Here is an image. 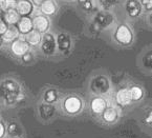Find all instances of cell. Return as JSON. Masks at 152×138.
<instances>
[{"label": "cell", "instance_id": "obj_12", "mask_svg": "<svg viewBox=\"0 0 152 138\" xmlns=\"http://www.w3.org/2000/svg\"><path fill=\"white\" fill-rule=\"evenodd\" d=\"M115 102L121 106H129L131 103L132 99H131V95H130L129 88H122L116 92Z\"/></svg>", "mask_w": 152, "mask_h": 138}, {"label": "cell", "instance_id": "obj_33", "mask_svg": "<svg viewBox=\"0 0 152 138\" xmlns=\"http://www.w3.org/2000/svg\"><path fill=\"white\" fill-rule=\"evenodd\" d=\"M65 1H74V0H65Z\"/></svg>", "mask_w": 152, "mask_h": 138}, {"label": "cell", "instance_id": "obj_14", "mask_svg": "<svg viewBox=\"0 0 152 138\" xmlns=\"http://www.w3.org/2000/svg\"><path fill=\"white\" fill-rule=\"evenodd\" d=\"M15 27H17L18 32L20 35H25L33 30V22H31V16H25L20 17L18 22L16 23Z\"/></svg>", "mask_w": 152, "mask_h": 138}, {"label": "cell", "instance_id": "obj_5", "mask_svg": "<svg viewBox=\"0 0 152 138\" xmlns=\"http://www.w3.org/2000/svg\"><path fill=\"white\" fill-rule=\"evenodd\" d=\"M31 22H33V29L38 31L39 33L43 34V33L47 32L50 27V20L49 17L45 16L43 14H35L31 17Z\"/></svg>", "mask_w": 152, "mask_h": 138}, {"label": "cell", "instance_id": "obj_7", "mask_svg": "<svg viewBox=\"0 0 152 138\" xmlns=\"http://www.w3.org/2000/svg\"><path fill=\"white\" fill-rule=\"evenodd\" d=\"M11 52L15 55L16 57H22L25 53H27L31 49L29 44L24 40L22 35L18 37L17 39H15L14 41L11 42Z\"/></svg>", "mask_w": 152, "mask_h": 138}, {"label": "cell", "instance_id": "obj_32", "mask_svg": "<svg viewBox=\"0 0 152 138\" xmlns=\"http://www.w3.org/2000/svg\"><path fill=\"white\" fill-rule=\"evenodd\" d=\"M1 43H2V38H1V36H0V45H1Z\"/></svg>", "mask_w": 152, "mask_h": 138}, {"label": "cell", "instance_id": "obj_4", "mask_svg": "<svg viewBox=\"0 0 152 138\" xmlns=\"http://www.w3.org/2000/svg\"><path fill=\"white\" fill-rule=\"evenodd\" d=\"M40 50L46 56H53L55 55L57 51L56 46V37L53 33L50 32H45L42 34V38H41L40 42Z\"/></svg>", "mask_w": 152, "mask_h": 138}, {"label": "cell", "instance_id": "obj_1", "mask_svg": "<svg viewBox=\"0 0 152 138\" xmlns=\"http://www.w3.org/2000/svg\"><path fill=\"white\" fill-rule=\"evenodd\" d=\"M113 40L119 45L128 46L131 45L134 41V34L132 29L127 23H119L113 30Z\"/></svg>", "mask_w": 152, "mask_h": 138}, {"label": "cell", "instance_id": "obj_11", "mask_svg": "<svg viewBox=\"0 0 152 138\" xmlns=\"http://www.w3.org/2000/svg\"><path fill=\"white\" fill-rule=\"evenodd\" d=\"M107 106H108V101L103 96H96L90 101V110L96 115H100L106 109Z\"/></svg>", "mask_w": 152, "mask_h": 138}, {"label": "cell", "instance_id": "obj_9", "mask_svg": "<svg viewBox=\"0 0 152 138\" xmlns=\"http://www.w3.org/2000/svg\"><path fill=\"white\" fill-rule=\"evenodd\" d=\"M15 9L18 12L20 17H25L33 15L35 7L31 2V0H17Z\"/></svg>", "mask_w": 152, "mask_h": 138}, {"label": "cell", "instance_id": "obj_28", "mask_svg": "<svg viewBox=\"0 0 152 138\" xmlns=\"http://www.w3.org/2000/svg\"><path fill=\"white\" fill-rule=\"evenodd\" d=\"M5 134V127L3 125V122L0 120V138H2Z\"/></svg>", "mask_w": 152, "mask_h": 138}, {"label": "cell", "instance_id": "obj_27", "mask_svg": "<svg viewBox=\"0 0 152 138\" xmlns=\"http://www.w3.org/2000/svg\"><path fill=\"white\" fill-rule=\"evenodd\" d=\"M45 0H31V2L33 3V5L35 7H39L43 2H44Z\"/></svg>", "mask_w": 152, "mask_h": 138}, {"label": "cell", "instance_id": "obj_19", "mask_svg": "<svg viewBox=\"0 0 152 138\" xmlns=\"http://www.w3.org/2000/svg\"><path fill=\"white\" fill-rule=\"evenodd\" d=\"M19 36H20V34H19L17 27L15 25H9L7 30L1 36V38H2V41H4V42H12V41L18 38Z\"/></svg>", "mask_w": 152, "mask_h": 138}, {"label": "cell", "instance_id": "obj_21", "mask_svg": "<svg viewBox=\"0 0 152 138\" xmlns=\"http://www.w3.org/2000/svg\"><path fill=\"white\" fill-rule=\"evenodd\" d=\"M98 5L104 11H110L119 2V0H96Z\"/></svg>", "mask_w": 152, "mask_h": 138}, {"label": "cell", "instance_id": "obj_22", "mask_svg": "<svg viewBox=\"0 0 152 138\" xmlns=\"http://www.w3.org/2000/svg\"><path fill=\"white\" fill-rule=\"evenodd\" d=\"M79 4L84 11L88 12L94 7V0H78Z\"/></svg>", "mask_w": 152, "mask_h": 138}, {"label": "cell", "instance_id": "obj_13", "mask_svg": "<svg viewBox=\"0 0 152 138\" xmlns=\"http://www.w3.org/2000/svg\"><path fill=\"white\" fill-rule=\"evenodd\" d=\"M38 9L41 14L49 17V16H53V15H55V14L57 13V11H58V5H57V2L55 0H45L44 2H43Z\"/></svg>", "mask_w": 152, "mask_h": 138}, {"label": "cell", "instance_id": "obj_17", "mask_svg": "<svg viewBox=\"0 0 152 138\" xmlns=\"http://www.w3.org/2000/svg\"><path fill=\"white\" fill-rule=\"evenodd\" d=\"M3 20L7 23V25H15L20 19V15L16 9H11L7 11H3Z\"/></svg>", "mask_w": 152, "mask_h": 138}, {"label": "cell", "instance_id": "obj_29", "mask_svg": "<svg viewBox=\"0 0 152 138\" xmlns=\"http://www.w3.org/2000/svg\"><path fill=\"white\" fill-rule=\"evenodd\" d=\"M146 121L149 122V125H150V123H151V112H150V113H149V116H148V117H147V119H146Z\"/></svg>", "mask_w": 152, "mask_h": 138}, {"label": "cell", "instance_id": "obj_26", "mask_svg": "<svg viewBox=\"0 0 152 138\" xmlns=\"http://www.w3.org/2000/svg\"><path fill=\"white\" fill-rule=\"evenodd\" d=\"M7 23L3 20L2 18H0V36H2L3 34L5 33V31L7 30Z\"/></svg>", "mask_w": 152, "mask_h": 138}, {"label": "cell", "instance_id": "obj_30", "mask_svg": "<svg viewBox=\"0 0 152 138\" xmlns=\"http://www.w3.org/2000/svg\"><path fill=\"white\" fill-rule=\"evenodd\" d=\"M3 5H4V0H0V7L3 9Z\"/></svg>", "mask_w": 152, "mask_h": 138}, {"label": "cell", "instance_id": "obj_23", "mask_svg": "<svg viewBox=\"0 0 152 138\" xmlns=\"http://www.w3.org/2000/svg\"><path fill=\"white\" fill-rule=\"evenodd\" d=\"M140 3L142 5L143 11L147 12V13H151L152 11V0H139Z\"/></svg>", "mask_w": 152, "mask_h": 138}, {"label": "cell", "instance_id": "obj_10", "mask_svg": "<svg viewBox=\"0 0 152 138\" xmlns=\"http://www.w3.org/2000/svg\"><path fill=\"white\" fill-rule=\"evenodd\" d=\"M100 115L104 122H106V123H114L116 120L119 119L120 113H119V110L116 109L115 106H107L106 109Z\"/></svg>", "mask_w": 152, "mask_h": 138}, {"label": "cell", "instance_id": "obj_18", "mask_svg": "<svg viewBox=\"0 0 152 138\" xmlns=\"http://www.w3.org/2000/svg\"><path fill=\"white\" fill-rule=\"evenodd\" d=\"M42 99L44 103H48V104H54L58 101L59 99V93L56 89H46L44 91V93L42 95Z\"/></svg>", "mask_w": 152, "mask_h": 138}, {"label": "cell", "instance_id": "obj_2", "mask_svg": "<svg viewBox=\"0 0 152 138\" xmlns=\"http://www.w3.org/2000/svg\"><path fill=\"white\" fill-rule=\"evenodd\" d=\"M0 93L7 103L11 104L16 101H19L22 97L20 86L13 80H7L0 86Z\"/></svg>", "mask_w": 152, "mask_h": 138}, {"label": "cell", "instance_id": "obj_20", "mask_svg": "<svg viewBox=\"0 0 152 138\" xmlns=\"http://www.w3.org/2000/svg\"><path fill=\"white\" fill-rule=\"evenodd\" d=\"M132 101H140L144 96V91L140 86H131L129 88Z\"/></svg>", "mask_w": 152, "mask_h": 138}, {"label": "cell", "instance_id": "obj_8", "mask_svg": "<svg viewBox=\"0 0 152 138\" xmlns=\"http://www.w3.org/2000/svg\"><path fill=\"white\" fill-rule=\"evenodd\" d=\"M72 38L68 34L64 32L59 33L56 36V46L57 51L60 53H66L72 49Z\"/></svg>", "mask_w": 152, "mask_h": 138}, {"label": "cell", "instance_id": "obj_3", "mask_svg": "<svg viewBox=\"0 0 152 138\" xmlns=\"http://www.w3.org/2000/svg\"><path fill=\"white\" fill-rule=\"evenodd\" d=\"M83 100L77 95H68L64 97L61 102L63 111L67 115H77L83 110Z\"/></svg>", "mask_w": 152, "mask_h": 138}, {"label": "cell", "instance_id": "obj_16", "mask_svg": "<svg viewBox=\"0 0 152 138\" xmlns=\"http://www.w3.org/2000/svg\"><path fill=\"white\" fill-rule=\"evenodd\" d=\"M24 40L29 44V46H38L41 42V38H42V34L39 33L36 30H31L27 34L22 35Z\"/></svg>", "mask_w": 152, "mask_h": 138}, {"label": "cell", "instance_id": "obj_6", "mask_svg": "<svg viewBox=\"0 0 152 138\" xmlns=\"http://www.w3.org/2000/svg\"><path fill=\"white\" fill-rule=\"evenodd\" d=\"M124 10L127 16L131 19H137L143 14V9L139 0H126L124 3Z\"/></svg>", "mask_w": 152, "mask_h": 138}, {"label": "cell", "instance_id": "obj_25", "mask_svg": "<svg viewBox=\"0 0 152 138\" xmlns=\"http://www.w3.org/2000/svg\"><path fill=\"white\" fill-rule=\"evenodd\" d=\"M18 129V125H16V123H14V122H12V123H10L9 127H7V132H9L10 135H17V132H16V130Z\"/></svg>", "mask_w": 152, "mask_h": 138}, {"label": "cell", "instance_id": "obj_31", "mask_svg": "<svg viewBox=\"0 0 152 138\" xmlns=\"http://www.w3.org/2000/svg\"><path fill=\"white\" fill-rule=\"evenodd\" d=\"M2 14H3V10L1 9V7H0V18L2 17Z\"/></svg>", "mask_w": 152, "mask_h": 138}, {"label": "cell", "instance_id": "obj_24", "mask_svg": "<svg viewBox=\"0 0 152 138\" xmlns=\"http://www.w3.org/2000/svg\"><path fill=\"white\" fill-rule=\"evenodd\" d=\"M16 2L17 0H4V5H3V11H7V10L15 9Z\"/></svg>", "mask_w": 152, "mask_h": 138}, {"label": "cell", "instance_id": "obj_15", "mask_svg": "<svg viewBox=\"0 0 152 138\" xmlns=\"http://www.w3.org/2000/svg\"><path fill=\"white\" fill-rule=\"evenodd\" d=\"M105 80V77L103 76H98L96 79L92 81V90L94 91V93L96 94H104L107 93L109 91V81H105L103 84L102 82Z\"/></svg>", "mask_w": 152, "mask_h": 138}]
</instances>
